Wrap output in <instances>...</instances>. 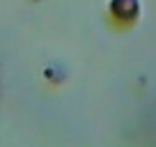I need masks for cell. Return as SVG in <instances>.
Returning <instances> with one entry per match:
<instances>
[]
</instances>
